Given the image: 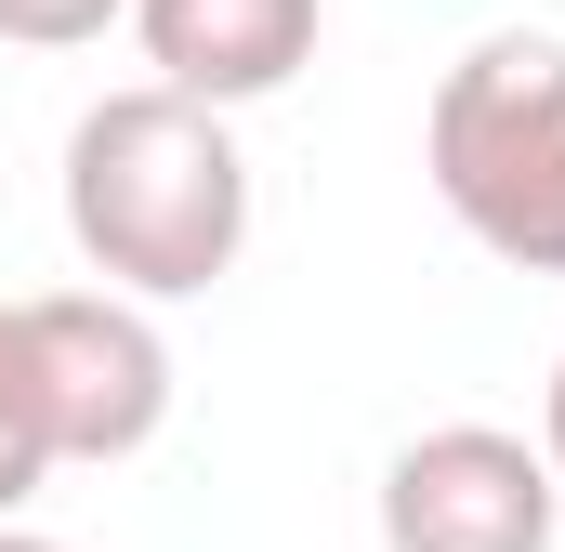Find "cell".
<instances>
[{"instance_id":"obj_1","label":"cell","mask_w":565,"mask_h":552,"mask_svg":"<svg viewBox=\"0 0 565 552\" xmlns=\"http://www.w3.org/2000/svg\"><path fill=\"white\" fill-rule=\"evenodd\" d=\"M66 237L119 302H198L250 251V158L184 93H106L66 132Z\"/></svg>"},{"instance_id":"obj_2","label":"cell","mask_w":565,"mask_h":552,"mask_svg":"<svg viewBox=\"0 0 565 552\" xmlns=\"http://www.w3.org/2000/svg\"><path fill=\"white\" fill-rule=\"evenodd\" d=\"M422 171L473 251H500L513 276H565V40H473L422 106Z\"/></svg>"},{"instance_id":"obj_3","label":"cell","mask_w":565,"mask_h":552,"mask_svg":"<svg viewBox=\"0 0 565 552\" xmlns=\"http://www.w3.org/2000/svg\"><path fill=\"white\" fill-rule=\"evenodd\" d=\"M26 369H40V421H53V460H132L171 421V342L158 316L119 289H40L26 302Z\"/></svg>"},{"instance_id":"obj_4","label":"cell","mask_w":565,"mask_h":552,"mask_svg":"<svg viewBox=\"0 0 565 552\" xmlns=\"http://www.w3.org/2000/svg\"><path fill=\"white\" fill-rule=\"evenodd\" d=\"M565 474L500 421H434L382 460V552H553Z\"/></svg>"},{"instance_id":"obj_5","label":"cell","mask_w":565,"mask_h":552,"mask_svg":"<svg viewBox=\"0 0 565 552\" xmlns=\"http://www.w3.org/2000/svg\"><path fill=\"white\" fill-rule=\"evenodd\" d=\"M316 26H329V0H132V40L158 66V93H184L211 119L289 93L316 66Z\"/></svg>"},{"instance_id":"obj_6","label":"cell","mask_w":565,"mask_h":552,"mask_svg":"<svg viewBox=\"0 0 565 552\" xmlns=\"http://www.w3.org/2000/svg\"><path fill=\"white\" fill-rule=\"evenodd\" d=\"M53 474V421H40V369H26V302H0V527L40 500Z\"/></svg>"},{"instance_id":"obj_7","label":"cell","mask_w":565,"mask_h":552,"mask_svg":"<svg viewBox=\"0 0 565 552\" xmlns=\"http://www.w3.org/2000/svg\"><path fill=\"white\" fill-rule=\"evenodd\" d=\"M132 0H0V40H26V53H79V40H106Z\"/></svg>"},{"instance_id":"obj_8","label":"cell","mask_w":565,"mask_h":552,"mask_svg":"<svg viewBox=\"0 0 565 552\" xmlns=\"http://www.w3.org/2000/svg\"><path fill=\"white\" fill-rule=\"evenodd\" d=\"M540 460L565 474V355H553V395H540Z\"/></svg>"},{"instance_id":"obj_9","label":"cell","mask_w":565,"mask_h":552,"mask_svg":"<svg viewBox=\"0 0 565 552\" xmlns=\"http://www.w3.org/2000/svg\"><path fill=\"white\" fill-rule=\"evenodd\" d=\"M0 552H66V540H40V527H0Z\"/></svg>"}]
</instances>
